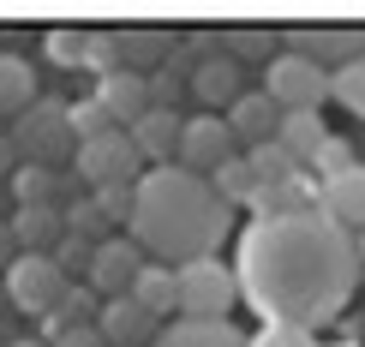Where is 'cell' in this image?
Segmentation results:
<instances>
[{
	"label": "cell",
	"instance_id": "19",
	"mask_svg": "<svg viewBox=\"0 0 365 347\" xmlns=\"http://www.w3.org/2000/svg\"><path fill=\"white\" fill-rule=\"evenodd\" d=\"M150 347H252V336L234 329V323H186V318H174Z\"/></svg>",
	"mask_w": 365,
	"mask_h": 347
},
{
	"label": "cell",
	"instance_id": "24",
	"mask_svg": "<svg viewBox=\"0 0 365 347\" xmlns=\"http://www.w3.org/2000/svg\"><path fill=\"white\" fill-rule=\"evenodd\" d=\"M276 36H282V30H269V24H227L222 30V54L227 60H264V66H269V60L282 54Z\"/></svg>",
	"mask_w": 365,
	"mask_h": 347
},
{
	"label": "cell",
	"instance_id": "34",
	"mask_svg": "<svg viewBox=\"0 0 365 347\" xmlns=\"http://www.w3.org/2000/svg\"><path fill=\"white\" fill-rule=\"evenodd\" d=\"M347 168H359V156H354V144H347V138H329L324 150H317V162H312V174H324V180H336Z\"/></svg>",
	"mask_w": 365,
	"mask_h": 347
},
{
	"label": "cell",
	"instance_id": "17",
	"mask_svg": "<svg viewBox=\"0 0 365 347\" xmlns=\"http://www.w3.org/2000/svg\"><path fill=\"white\" fill-rule=\"evenodd\" d=\"M114 42H120V66L126 72H156V60H168L174 54V30H156V24H126V30H114Z\"/></svg>",
	"mask_w": 365,
	"mask_h": 347
},
{
	"label": "cell",
	"instance_id": "23",
	"mask_svg": "<svg viewBox=\"0 0 365 347\" xmlns=\"http://www.w3.org/2000/svg\"><path fill=\"white\" fill-rule=\"evenodd\" d=\"M6 228L19 239V252H54L60 239H66V216H60V209H19Z\"/></svg>",
	"mask_w": 365,
	"mask_h": 347
},
{
	"label": "cell",
	"instance_id": "14",
	"mask_svg": "<svg viewBox=\"0 0 365 347\" xmlns=\"http://www.w3.org/2000/svg\"><path fill=\"white\" fill-rule=\"evenodd\" d=\"M96 336L108 341V347H144V341H156L162 329H156V318H150V311H144L132 294H120V299H102Z\"/></svg>",
	"mask_w": 365,
	"mask_h": 347
},
{
	"label": "cell",
	"instance_id": "29",
	"mask_svg": "<svg viewBox=\"0 0 365 347\" xmlns=\"http://www.w3.org/2000/svg\"><path fill=\"white\" fill-rule=\"evenodd\" d=\"M84 72H90V78L120 72V42H114V30H90V42H84Z\"/></svg>",
	"mask_w": 365,
	"mask_h": 347
},
{
	"label": "cell",
	"instance_id": "25",
	"mask_svg": "<svg viewBox=\"0 0 365 347\" xmlns=\"http://www.w3.org/2000/svg\"><path fill=\"white\" fill-rule=\"evenodd\" d=\"M246 162H252V174H257V192H276V186H287V180H299V174H306V168H299V162L287 156L282 144L246 150Z\"/></svg>",
	"mask_w": 365,
	"mask_h": 347
},
{
	"label": "cell",
	"instance_id": "18",
	"mask_svg": "<svg viewBox=\"0 0 365 347\" xmlns=\"http://www.w3.org/2000/svg\"><path fill=\"white\" fill-rule=\"evenodd\" d=\"M132 299L150 311V318H180V281H174V269L168 264H144L138 269V281H132Z\"/></svg>",
	"mask_w": 365,
	"mask_h": 347
},
{
	"label": "cell",
	"instance_id": "33",
	"mask_svg": "<svg viewBox=\"0 0 365 347\" xmlns=\"http://www.w3.org/2000/svg\"><path fill=\"white\" fill-rule=\"evenodd\" d=\"M48 258L60 264V276H66V281H84V276H90V258H96V246H84V239H72V234H66V239L48 252Z\"/></svg>",
	"mask_w": 365,
	"mask_h": 347
},
{
	"label": "cell",
	"instance_id": "15",
	"mask_svg": "<svg viewBox=\"0 0 365 347\" xmlns=\"http://www.w3.org/2000/svg\"><path fill=\"white\" fill-rule=\"evenodd\" d=\"M192 96L204 102L210 114H227L240 96H246V84H240V60H227V54H204L192 66Z\"/></svg>",
	"mask_w": 365,
	"mask_h": 347
},
{
	"label": "cell",
	"instance_id": "7",
	"mask_svg": "<svg viewBox=\"0 0 365 347\" xmlns=\"http://www.w3.org/2000/svg\"><path fill=\"white\" fill-rule=\"evenodd\" d=\"M0 288H6V306H19L24 318H48L60 299H66L72 281L60 276V264L48 252H19V264L0 276Z\"/></svg>",
	"mask_w": 365,
	"mask_h": 347
},
{
	"label": "cell",
	"instance_id": "2",
	"mask_svg": "<svg viewBox=\"0 0 365 347\" xmlns=\"http://www.w3.org/2000/svg\"><path fill=\"white\" fill-rule=\"evenodd\" d=\"M234 209L216 198L210 180H197L186 168H150L138 180V209H132V239L144 246L150 264H197L216 258V246L227 239Z\"/></svg>",
	"mask_w": 365,
	"mask_h": 347
},
{
	"label": "cell",
	"instance_id": "27",
	"mask_svg": "<svg viewBox=\"0 0 365 347\" xmlns=\"http://www.w3.org/2000/svg\"><path fill=\"white\" fill-rule=\"evenodd\" d=\"M60 216H66V234H72V239H84V246H102V239H114V234H108V216L96 209V198H72Z\"/></svg>",
	"mask_w": 365,
	"mask_h": 347
},
{
	"label": "cell",
	"instance_id": "13",
	"mask_svg": "<svg viewBox=\"0 0 365 347\" xmlns=\"http://www.w3.org/2000/svg\"><path fill=\"white\" fill-rule=\"evenodd\" d=\"M317 209H324L336 228L365 234V162L347 168V174H336V180H317Z\"/></svg>",
	"mask_w": 365,
	"mask_h": 347
},
{
	"label": "cell",
	"instance_id": "32",
	"mask_svg": "<svg viewBox=\"0 0 365 347\" xmlns=\"http://www.w3.org/2000/svg\"><path fill=\"white\" fill-rule=\"evenodd\" d=\"M90 198H96V209L108 216V228H114V222H126V228H132V209H138V186H96Z\"/></svg>",
	"mask_w": 365,
	"mask_h": 347
},
{
	"label": "cell",
	"instance_id": "10",
	"mask_svg": "<svg viewBox=\"0 0 365 347\" xmlns=\"http://www.w3.org/2000/svg\"><path fill=\"white\" fill-rule=\"evenodd\" d=\"M144 264H150V258H144L138 239H132V234H114V239H102V246H96L84 288L96 294V299H120V294H132V281H138Z\"/></svg>",
	"mask_w": 365,
	"mask_h": 347
},
{
	"label": "cell",
	"instance_id": "41",
	"mask_svg": "<svg viewBox=\"0 0 365 347\" xmlns=\"http://www.w3.org/2000/svg\"><path fill=\"white\" fill-rule=\"evenodd\" d=\"M0 306H6V288H0Z\"/></svg>",
	"mask_w": 365,
	"mask_h": 347
},
{
	"label": "cell",
	"instance_id": "42",
	"mask_svg": "<svg viewBox=\"0 0 365 347\" xmlns=\"http://www.w3.org/2000/svg\"><path fill=\"white\" fill-rule=\"evenodd\" d=\"M0 132H6V120H0Z\"/></svg>",
	"mask_w": 365,
	"mask_h": 347
},
{
	"label": "cell",
	"instance_id": "11",
	"mask_svg": "<svg viewBox=\"0 0 365 347\" xmlns=\"http://www.w3.org/2000/svg\"><path fill=\"white\" fill-rule=\"evenodd\" d=\"M90 96L108 108V120H114L120 132H132L150 108H156V102H150V78H144V72H126V66L108 72V78H96V90H90Z\"/></svg>",
	"mask_w": 365,
	"mask_h": 347
},
{
	"label": "cell",
	"instance_id": "4",
	"mask_svg": "<svg viewBox=\"0 0 365 347\" xmlns=\"http://www.w3.org/2000/svg\"><path fill=\"white\" fill-rule=\"evenodd\" d=\"M174 281H180V318L186 323H227V311L240 306V276L222 258L180 264Z\"/></svg>",
	"mask_w": 365,
	"mask_h": 347
},
{
	"label": "cell",
	"instance_id": "9",
	"mask_svg": "<svg viewBox=\"0 0 365 347\" xmlns=\"http://www.w3.org/2000/svg\"><path fill=\"white\" fill-rule=\"evenodd\" d=\"M234 156H240V144L227 132V120L222 114H192L186 132H180V162L174 168H186L197 180H216V168H227Z\"/></svg>",
	"mask_w": 365,
	"mask_h": 347
},
{
	"label": "cell",
	"instance_id": "37",
	"mask_svg": "<svg viewBox=\"0 0 365 347\" xmlns=\"http://www.w3.org/2000/svg\"><path fill=\"white\" fill-rule=\"evenodd\" d=\"M12 264H19V239H12V228L0 222V276H6Z\"/></svg>",
	"mask_w": 365,
	"mask_h": 347
},
{
	"label": "cell",
	"instance_id": "31",
	"mask_svg": "<svg viewBox=\"0 0 365 347\" xmlns=\"http://www.w3.org/2000/svg\"><path fill=\"white\" fill-rule=\"evenodd\" d=\"M84 42H90V30L54 24V30H48V60H54V66H84Z\"/></svg>",
	"mask_w": 365,
	"mask_h": 347
},
{
	"label": "cell",
	"instance_id": "12",
	"mask_svg": "<svg viewBox=\"0 0 365 347\" xmlns=\"http://www.w3.org/2000/svg\"><path fill=\"white\" fill-rule=\"evenodd\" d=\"M222 120H227V132H234L240 156H246V150L276 144V132H282V108L264 96V90H246V96H240V102H234V108H227Z\"/></svg>",
	"mask_w": 365,
	"mask_h": 347
},
{
	"label": "cell",
	"instance_id": "38",
	"mask_svg": "<svg viewBox=\"0 0 365 347\" xmlns=\"http://www.w3.org/2000/svg\"><path fill=\"white\" fill-rule=\"evenodd\" d=\"M0 174H6V180H12V174H19V144H12V138H6V132H0Z\"/></svg>",
	"mask_w": 365,
	"mask_h": 347
},
{
	"label": "cell",
	"instance_id": "3",
	"mask_svg": "<svg viewBox=\"0 0 365 347\" xmlns=\"http://www.w3.org/2000/svg\"><path fill=\"white\" fill-rule=\"evenodd\" d=\"M6 138L19 144V162H42V168H54L60 156H78V138H72V102L36 96L6 126Z\"/></svg>",
	"mask_w": 365,
	"mask_h": 347
},
{
	"label": "cell",
	"instance_id": "40",
	"mask_svg": "<svg viewBox=\"0 0 365 347\" xmlns=\"http://www.w3.org/2000/svg\"><path fill=\"white\" fill-rule=\"evenodd\" d=\"M354 252H359V269H365V234H354Z\"/></svg>",
	"mask_w": 365,
	"mask_h": 347
},
{
	"label": "cell",
	"instance_id": "1",
	"mask_svg": "<svg viewBox=\"0 0 365 347\" xmlns=\"http://www.w3.org/2000/svg\"><path fill=\"white\" fill-rule=\"evenodd\" d=\"M240 299L264 323L306 329L317 336L324 323H336L347 299L359 288V252L354 234L336 228L324 209L306 216H264L240 234Z\"/></svg>",
	"mask_w": 365,
	"mask_h": 347
},
{
	"label": "cell",
	"instance_id": "21",
	"mask_svg": "<svg viewBox=\"0 0 365 347\" xmlns=\"http://www.w3.org/2000/svg\"><path fill=\"white\" fill-rule=\"evenodd\" d=\"M36 102V66L24 54H0V120H19Z\"/></svg>",
	"mask_w": 365,
	"mask_h": 347
},
{
	"label": "cell",
	"instance_id": "6",
	"mask_svg": "<svg viewBox=\"0 0 365 347\" xmlns=\"http://www.w3.org/2000/svg\"><path fill=\"white\" fill-rule=\"evenodd\" d=\"M72 174H78L90 192H96V186H138V180L150 174V162L138 156L132 132H102V138L78 144V156H72Z\"/></svg>",
	"mask_w": 365,
	"mask_h": 347
},
{
	"label": "cell",
	"instance_id": "28",
	"mask_svg": "<svg viewBox=\"0 0 365 347\" xmlns=\"http://www.w3.org/2000/svg\"><path fill=\"white\" fill-rule=\"evenodd\" d=\"M329 96H336L347 114L365 120V60H354V66H341V72H329Z\"/></svg>",
	"mask_w": 365,
	"mask_h": 347
},
{
	"label": "cell",
	"instance_id": "5",
	"mask_svg": "<svg viewBox=\"0 0 365 347\" xmlns=\"http://www.w3.org/2000/svg\"><path fill=\"white\" fill-rule=\"evenodd\" d=\"M264 96L282 114H317L324 102H336L329 96V72L317 60H306V54H287V48L264 66Z\"/></svg>",
	"mask_w": 365,
	"mask_h": 347
},
{
	"label": "cell",
	"instance_id": "16",
	"mask_svg": "<svg viewBox=\"0 0 365 347\" xmlns=\"http://www.w3.org/2000/svg\"><path fill=\"white\" fill-rule=\"evenodd\" d=\"M180 132H186V120L174 108H150L138 126H132V144H138V156L150 168H174L180 162Z\"/></svg>",
	"mask_w": 365,
	"mask_h": 347
},
{
	"label": "cell",
	"instance_id": "36",
	"mask_svg": "<svg viewBox=\"0 0 365 347\" xmlns=\"http://www.w3.org/2000/svg\"><path fill=\"white\" fill-rule=\"evenodd\" d=\"M48 347H108V341L96 336V323H84V329H66V336H54Z\"/></svg>",
	"mask_w": 365,
	"mask_h": 347
},
{
	"label": "cell",
	"instance_id": "30",
	"mask_svg": "<svg viewBox=\"0 0 365 347\" xmlns=\"http://www.w3.org/2000/svg\"><path fill=\"white\" fill-rule=\"evenodd\" d=\"M102 132H120L114 120H108V108H102L96 96L72 102V138H78V144H90V138H102Z\"/></svg>",
	"mask_w": 365,
	"mask_h": 347
},
{
	"label": "cell",
	"instance_id": "35",
	"mask_svg": "<svg viewBox=\"0 0 365 347\" xmlns=\"http://www.w3.org/2000/svg\"><path fill=\"white\" fill-rule=\"evenodd\" d=\"M252 347H317V341L306 336V329H282V323H264V329L252 336Z\"/></svg>",
	"mask_w": 365,
	"mask_h": 347
},
{
	"label": "cell",
	"instance_id": "26",
	"mask_svg": "<svg viewBox=\"0 0 365 347\" xmlns=\"http://www.w3.org/2000/svg\"><path fill=\"white\" fill-rule=\"evenodd\" d=\"M210 186H216V198H222L227 209L257 204V174H252V162H246V156H234L227 168H216V180H210Z\"/></svg>",
	"mask_w": 365,
	"mask_h": 347
},
{
	"label": "cell",
	"instance_id": "20",
	"mask_svg": "<svg viewBox=\"0 0 365 347\" xmlns=\"http://www.w3.org/2000/svg\"><path fill=\"white\" fill-rule=\"evenodd\" d=\"M276 144H282L287 156L299 162V168H312V162H317V150L329 144V126H324V114H282V132H276Z\"/></svg>",
	"mask_w": 365,
	"mask_h": 347
},
{
	"label": "cell",
	"instance_id": "22",
	"mask_svg": "<svg viewBox=\"0 0 365 347\" xmlns=\"http://www.w3.org/2000/svg\"><path fill=\"white\" fill-rule=\"evenodd\" d=\"M12 198H19V209H60V180L54 168H42V162H19V174L6 180Z\"/></svg>",
	"mask_w": 365,
	"mask_h": 347
},
{
	"label": "cell",
	"instance_id": "39",
	"mask_svg": "<svg viewBox=\"0 0 365 347\" xmlns=\"http://www.w3.org/2000/svg\"><path fill=\"white\" fill-rule=\"evenodd\" d=\"M6 347H48V341H42V336H24V341H6Z\"/></svg>",
	"mask_w": 365,
	"mask_h": 347
},
{
	"label": "cell",
	"instance_id": "8",
	"mask_svg": "<svg viewBox=\"0 0 365 347\" xmlns=\"http://www.w3.org/2000/svg\"><path fill=\"white\" fill-rule=\"evenodd\" d=\"M282 48L317 60L324 72H341L365 60V24H282Z\"/></svg>",
	"mask_w": 365,
	"mask_h": 347
}]
</instances>
